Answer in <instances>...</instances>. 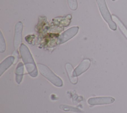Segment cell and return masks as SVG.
<instances>
[{
    "label": "cell",
    "mask_w": 127,
    "mask_h": 113,
    "mask_svg": "<svg viewBox=\"0 0 127 113\" xmlns=\"http://www.w3.org/2000/svg\"><path fill=\"white\" fill-rule=\"evenodd\" d=\"M96 1L100 13L104 20L107 23L109 28L112 30H116L117 29L116 24L112 19V15L108 10L105 0H96Z\"/></svg>",
    "instance_id": "6da1fadb"
},
{
    "label": "cell",
    "mask_w": 127,
    "mask_h": 113,
    "mask_svg": "<svg viewBox=\"0 0 127 113\" xmlns=\"http://www.w3.org/2000/svg\"><path fill=\"white\" fill-rule=\"evenodd\" d=\"M20 50L22 58L23 61L25 62L27 70L30 73H32L34 71L37 73L34 62L28 49L25 45L22 44L20 46Z\"/></svg>",
    "instance_id": "7a4b0ae2"
},
{
    "label": "cell",
    "mask_w": 127,
    "mask_h": 113,
    "mask_svg": "<svg viewBox=\"0 0 127 113\" xmlns=\"http://www.w3.org/2000/svg\"><path fill=\"white\" fill-rule=\"evenodd\" d=\"M79 27L77 26L72 27L64 32H63L59 37L58 39V44H62L65 42L70 38L74 36L78 32Z\"/></svg>",
    "instance_id": "3957f363"
},
{
    "label": "cell",
    "mask_w": 127,
    "mask_h": 113,
    "mask_svg": "<svg viewBox=\"0 0 127 113\" xmlns=\"http://www.w3.org/2000/svg\"><path fill=\"white\" fill-rule=\"evenodd\" d=\"M22 30L23 24L21 21H19L15 26L14 45L16 47H17L21 42Z\"/></svg>",
    "instance_id": "277c9868"
},
{
    "label": "cell",
    "mask_w": 127,
    "mask_h": 113,
    "mask_svg": "<svg viewBox=\"0 0 127 113\" xmlns=\"http://www.w3.org/2000/svg\"><path fill=\"white\" fill-rule=\"evenodd\" d=\"M90 62L89 59H85L82 61V62L77 67V68L75 69L74 73L77 75H79L85 71L90 65Z\"/></svg>",
    "instance_id": "5b68a950"
},
{
    "label": "cell",
    "mask_w": 127,
    "mask_h": 113,
    "mask_svg": "<svg viewBox=\"0 0 127 113\" xmlns=\"http://www.w3.org/2000/svg\"><path fill=\"white\" fill-rule=\"evenodd\" d=\"M112 17L113 20L118 25V26L119 27L120 29L121 30L122 33L127 38V29L123 24L122 22L119 19V18L118 17H117L115 15H112Z\"/></svg>",
    "instance_id": "8992f818"
},
{
    "label": "cell",
    "mask_w": 127,
    "mask_h": 113,
    "mask_svg": "<svg viewBox=\"0 0 127 113\" xmlns=\"http://www.w3.org/2000/svg\"><path fill=\"white\" fill-rule=\"evenodd\" d=\"M14 60V58L12 56H9L6 58L5 60H4L0 65V70L1 71L2 70H5L7 67H8L12 63Z\"/></svg>",
    "instance_id": "52a82bcc"
},
{
    "label": "cell",
    "mask_w": 127,
    "mask_h": 113,
    "mask_svg": "<svg viewBox=\"0 0 127 113\" xmlns=\"http://www.w3.org/2000/svg\"><path fill=\"white\" fill-rule=\"evenodd\" d=\"M68 6L72 10H75L77 8V0H67Z\"/></svg>",
    "instance_id": "ba28073f"
},
{
    "label": "cell",
    "mask_w": 127,
    "mask_h": 113,
    "mask_svg": "<svg viewBox=\"0 0 127 113\" xmlns=\"http://www.w3.org/2000/svg\"><path fill=\"white\" fill-rule=\"evenodd\" d=\"M113 0V1H115V0Z\"/></svg>",
    "instance_id": "9c48e42d"
}]
</instances>
